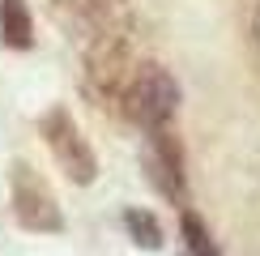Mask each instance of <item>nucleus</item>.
<instances>
[{
	"mask_svg": "<svg viewBox=\"0 0 260 256\" xmlns=\"http://www.w3.org/2000/svg\"><path fill=\"white\" fill-rule=\"evenodd\" d=\"M145 175L171 205H183L188 201V175H183V154H179V141L167 133V128H149V141H145Z\"/></svg>",
	"mask_w": 260,
	"mask_h": 256,
	"instance_id": "obj_4",
	"label": "nucleus"
},
{
	"mask_svg": "<svg viewBox=\"0 0 260 256\" xmlns=\"http://www.w3.org/2000/svg\"><path fill=\"white\" fill-rule=\"evenodd\" d=\"M179 227H183V239H188V256H222V252H218V243H213V239H209V231H205V222H201L192 209H183Z\"/></svg>",
	"mask_w": 260,
	"mask_h": 256,
	"instance_id": "obj_7",
	"label": "nucleus"
},
{
	"mask_svg": "<svg viewBox=\"0 0 260 256\" xmlns=\"http://www.w3.org/2000/svg\"><path fill=\"white\" fill-rule=\"evenodd\" d=\"M175 107H179V85L162 64H141L124 81V111L141 128H167Z\"/></svg>",
	"mask_w": 260,
	"mask_h": 256,
	"instance_id": "obj_2",
	"label": "nucleus"
},
{
	"mask_svg": "<svg viewBox=\"0 0 260 256\" xmlns=\"http://www.w3.org/2000/svg\"><path fill=\"white\" fill-rule=\"evenodd\" d=\"M124 231H128V239H133L137 248H145V252H158L162 243H167L162 239V222L149 209H141V205L124 209Z\"/></svg>",
	"mask_w": 260,
	"mask_h": 256,
	"instance_id": "obj_6",
	"label": "nucleus"
},
{
	"mask_svg": "<svg viewBox=\"0 0 260 256\" xmlns=\"http://www.w3.org/2000/svg\"><path fill=\"white\" fill-rule=\"evenodd\" d=\"M13 218L39 235L64 231V213L56 205V197H51V188L43 184V175L30 163H13Z\"/></svg>",
	"mask_w": 260,
	"mask_h": 256,
	"instance_id": "obj_3",
	"label": "nucleus"
},
{
	"mask_svg": "<svg viewBox=\"0 0 260 256\" xmlns=\"http://www.w3.org/2000/svg\"><path fill=\"white\" fill-rule=\"evenodd\" d=\"M0 35L9 47H30L35 43V21H30L26 0H0Z\"/></svg>",
	"mask_w": 260,
	"mask_h": 256,
	"instance_id": "obj_5",
	"label": "nucleus"
},
{
	"mask_svg": "<svg viewBox=\"0 0 260 256\" xmlns=\"http://www.w3.org/2000/svg\"><path fill=\"white\" fill-rule=\"evenodd\" d=\"M39 133H43V141H47L51 158H56V167L73 179V184H94V179H99V158H94L90 141L81 137V128H77V120H73L69 107L43 111Z\"/></svg>",
	"mask_w": 260,
	"mask_h": 256,
	"instance_id": "obj_1",
	"label": "nucleus"
}]
</instances>
